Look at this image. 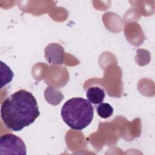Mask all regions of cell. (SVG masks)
Segmentation results:
<instances>
[{"label": "cell", "instance_id": "7a4b0ae2", "mask_svg": "<svg viewBox=\"0 0 155 155\" xmlns=\"http://www.w3.org/2000/svg\"><path fill=\"white\" fill-rule=\"evenodd\" d=\"M61 114L63 121L71 129L82 130L91 122L94 108L91 104L82 97H73L62 107Z\"/></svg>", "mask_w": 155, "mask_h": 155}, {"label": "cell", "instance_id": "3957f363", "mask_svg": "<svg viewBox=\"0 0 155 155\" xmlns=\"http://www.w3.org/2000/svg\"><path fill=\"white\" fill-rule=\"evenodd\" d=\"M26 147L18 136L10 133L5 134L0 137V154H27Z\"/></svg>", "mask_w": 155, "mask_h": 155}, {"label": "cell", "instance_id": "5b68a950", "mask_svg": "<svg viewBox=\"0 0 155 155\" xmlns=\"http://www.w3.org/2000/svg\"><path fill=\"white\" fill-rule=\"evenodd\" d=\"M104 90L99 87H91L86 91L87 100L91 104H99L105 98Z\"/></svg>", "mask_w": 155, "mask_h": 155}, {"label": "cell", "instance_id": "277c9868", "mask_svg": "<svg viewBox=\"0 0 155 155\" xmlns=\"http://www.w3.org/2000/svg\"><path fill=\"white\" fill-rule=\"evenodd\" d=\"M45 57L47 61L51 64H62L64 58V49L61 45L51 43L45 49Z\"/></svg>", "mask_w": 155, "mask_h": 155}, {"label": "cell", "instance_id": "8992f818", "mask_svg": "<svg viewBox=\"0 0 155 155\" xmlns=\"http://www.w3.org/2000/svg\"><path fill=\"white\" fill-rule=\"evenodd\" d=\"M96 111L100 117L107 119L112 116L114 110L110 104L102 102L97 107Z\"/></svg>", "mask_w": 155, "mask_h": 155}, {"label": "cell", "instance_id": "6da1fadb", "mask_svg": "<svg viewBox=\"0 0 155 155\" xmlns=\"http://www.w3.org/2000/svg\"><path fill=\"white\" fill-rule=\"evenodd\" d=\"M40 114L33 94L19 90L5 99L1 106V117L4 125L13 131H21L33 124Z\"/></svg>", "mask_w": 155, "mask_h": 155}]
</instances>
